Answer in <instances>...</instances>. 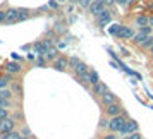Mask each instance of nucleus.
<instances>
[{"instance_id":"nucleus-1","label":"nucleus","mask_w":153,"mask_h":139,"mask_svg":"<svg viewBox=\"0 0 153 139\" xmlns=\"http://www.w3.org/2000/svg\"><path fill=\"white\" fill-rule=\"evenodd\" d=\"M110 22H112V12L105 7L100 14H97V24H98V28H105Z\"/></svg>"},{"instance_id":"nucleus-2","label":"nucleus","mask_w":153,"mask_h":139,"mask_svg":"<svg viewBox=\"0 0 153 139\" xmlns=\"http://www.w3.org/2000/svg\"><path fill=\"white\" fill-rule=\"evenodd\" d=\"M124 124H126V117L115 115V117H110V120H108V129H110L112 132H119L124 127Z\"/></svg>"},{"instance_id":"nucleus-3","label":"nucleus","mask_w":153,"mask_h":139,"mask_svg":"<svg viewBox=\"0 0 153 139\" xmlns=\"http://www.w3.org/2000/svg\"><path fill=\"white\" fill-rule=\"evenodd\" d=\"M14 127H16V122H14L12 117H5V118L0 120V134H5V132L14 131Z\"/></svg>"},{"instance_id":"nucleus-4","label":"nucleus","mask_w":153,"mask_h":139,"mask_svg":"<svg viewBox=\"0 0 153 139\" xmlns=\"http://www.w3.org/2000/svg\"><path fill=\"white\" fill-rule=\"evenodd\" d=\"M52 47V41L50 40H45V41H38L33 45V50H35L36 55H45L47 53V50Z\"/></svg>"},{"instance_id":"nucleus-5","label":"nucleus","mask_w":153,"mask_h":139,"mask_svg":"<svg viewBox=\"0 0 153 139\" xmlns=\"http://www.w3.org/2000/svg\"><path fill=\"white\" fill-rule=\"evenodd\" d=\"M136 131H138V122H136V120H126L124 127L119 132H120L122 136H129V134H132V132H136Z\"/></svg>"},{"instance_id":"nucleus-6","label":"nucleus","mask_w":153,"mask_h":139,"mask_svg":"<svg viewBox=\"0 0 153 139\" xmlns=\"http://www.w3.org/2000/svg\"><path fill=\"white\" fill-rule=\"evenodd\" d=\"M132 36H134V31H132L131 28L120 24V29H119V33H117L115 38H119V40H132Z\"/></svg>"},{"instance_id":"nucleus-7","label":"nucleus","mask_w":153,"mask_h":139,"mask_svg":"<svg viewBox=\"0 0 153 139\" xmlns=\"http://www.w3.org/2000/svg\"><path fill=\"white\" fill-rule=\"evenodd\" d=\"M88 9H90V12L93 16H97V14H100V12L105 9V2H103V0H93Z\"/></svg>"},{"instance_id":"nucleus-8","label":"nucleus","mask_w":153,"mask_h":139,"mask_svg":"<svg viewBox=\"0 0 153 139\" xmlns=\"http://www.w3.org/2000/svg\"><path fill=\"white\" fill-rule=\"evenodd\" d=\"M17 16H19V9H9L5 10V24H14L17 22Z\"/></svg>"},{"instance_id":"nucleus-9","label":"nucleus","mask_w":153,"mask_h":139,"mask_svg":"<svg viewBox=\"0 0 153 139\" xmlns=\"http://www.w3.org/2000/svg\"><path fill=\"white\" fill-rule=\"evenodd\" d=\"M120 105L117 103V101H114V103L107 105V108H105V113L108 115V117H115V115H120Z\"/></svg>"},{"instance_id":"nucleus-10","label":"nucleus","mask_w":153,"mask_h":139,"mask_svg":"<svg viewBox=\"0 0 153 139\" xmlns=\"http://www.w3.org/2000/svg\"><path fill=\"white\" fill-rule=\"evenodd\" d=\"M53 67H55L57 70H60V72H64V70L69 67V60L65 58V57H57L55 60H53Z\"/></svg>"},{"instance_id":"nucleus-11","label":"nucleus","mask_w":153,"mask_h":139,"mask_svg":"<svg viewBox=\"0 0 153 139\" xmlns=\"http://www.w3.org/2000/svg\"><path fill=\"white\" fill-rule=\"evenodd\" d=\"M88 83L91 84V86H95V84L100 83V76H98V72L95 69H90L88 70Z\"/></svg>"},{"instance_id":"nucleus-12","label":"nucleus","mask_w":153,"mask_h":139,"mask_svg":"<svg viewBox=\"0 0 153 139\" xmlns=\"http://www.w3.org/2000/svg\"><path fill=\"white\" fill-rule=\"evenodd\" d=\"M93 91H95V95L102 96V95H105V93L108 91V86H107L105 83H102V81H100L98 84H95V86H93Z\"/></svg>"},{"instance_id":"nucleus-13","label":"nucleus","mask_w":153,"mask_h":139,"mask_svg":"<svg viewBox=\"0 0 153 139\" xmlns=\"http://www.w3.org/2000/svg\"><path fill=\"white\" fill-rule=\"evenodd\" d=\"M100 98H102V101H103V105H105V106H107V105H110V103H114V101L117 100V98H115V95H114V93H112L110 89L107 91L105 95H102Z\"/></svg>"},{"instance_id":"nucleus-14","label":"nucleus","mask_w":153,"mask_h":139,"mask_svg":"<svg viewBox=\"0 0 153 139\" xmlns=\"http://www.w3.org/2000/svg\"><path fill=\"white\" fill-rule=\"evenodd\" d=\"M5 69H7V72H10V74H17V72H21V64L14 60V62L7 64Z\"/></svg>"},{"instance_id":"nucleus-15","label":"nucleus","mask_w":153,"mask_h":139,"mask_svg":"<svg viewBox=\"0 0 153 139\" xmlns=\"http://www.w3.org/2000/svg\"><path fill=\"white\" fill-rule=\"evenodd\" d=\"M57 57H59V50H57L55 47H50V48L47 50V53H45V58H47V60H55Z\"/></svg>"},{"instance_id":"nucleus-16","label":"nucleus","mask_w":153,"mask_h":139,"mask_svg":"<svg viewBox=\"0 0 153 139\" xmlns=\"http://www.w3.org/2000/svg\"><path fill=\"white\" fill-rule=\"evenodd\" d=\"M29 17V12L26 10V9H19V16H17V22H21V21H26Z\"/></svg>"},{"instance_id":"nucleus-17","label":"nucleus","mask_w":153,"mask_h":139,"mask_svg":"<svg viewBox=\"0 0 153 139\" xmlns=\"http://www.w3.org/2000/svg\"><path fill=\"white\" fill-rule=\"evenodd\" d=\"M136 24H138L139 28L148 26V17H146V16H138V17H136Z\"/></svg>"},{"instance_id":"nucleus-18","label":"nucleus","mask_w":153,"mask_h":139,"mask_svg":"<svg viewBox=\"0 0 153 139\" xmlns=\"http://www.w3.org/2000/svg\"><path fill=\"white\" fill-rule=\"evenodd\" d=\"M12 96H14V95H12V91L10 89H7V88H5V89H0V98H4V100H10Z\"/></svg>"},{"instance_id":"nucleus-19","label":"nucleus","mask_w":153,"mask_h":139,"mask_svg":"<svg viewBox=\"0 0 153 139\" xmlns=\"http://www.w3.org/2000/svg\"><path fill=\"white\" fill-rule=\"evenodd\" d=\"M152 45H153V35H148L145 38V41L141 43V47H143V48H150Z\"/></svg>"},{"instance_id":"nucleus-20","label":"nucleus","mask_w":153,"mask_h":139,"mask_svg":"<svg viewBox=\"0 0 153 139\" xmlns=\"http://www.w3.org/2000/svg\"><path fill=\"white\" fill-rule=\"evenodd\" d=\"M119 29H120V24H112V26H110L108 29H107V31H108V35H112V36H117Z\"/></svg>"},{"instance_id":"nucleus-21","label":"nucleus","mask_w":153,"mask_h":139,"mask_svg":"<svg viewBox=\"0 0 153 139\" xmlns=\"http://www.w3.org/2000/svg\"><path fill=\"white\" fill-rule=\"evenodd\" d=\"M19 132H14V131H10V132H5L4 134V139H19Z\"/></svg>"},{"instance_id":"nucleus-22","label":"nucleus","mask_w":153,"mask_h":139,"mask_svg":"<svg viewBox=\"0 0 153 139\" xmlns=\"http://www.w3.org/2000/svg\"><path fill=\"white\" fill-rule=\"evenodd\" d=\"M45 64H47L45 55H38L36 57V65H38V67H45Z\"/></svg>"},{"instance_id":"nucleus-23","label":"nucleus","mask_w":153,"mask_h":139,"mask_svg":"<svg viewBox=\"0 0 153 139\" xmlns=\"http://www.w3.org/2000/svg\"><path fill=\"white\" fill-rule=\"evenodd\" d=\"M9 86V79L7 77H0V89H5Z\"/></svg>"},{"instance_id":"nucleus-24","label":"nucleus","mask_w":153,"mask_h":139,"mask_svg":"<svg viewBox=\"0 0 153 139\" xmlns=\"http://www.w3.org/2000/svg\"><path fill=\"white\" fill-rule=\"evenodd\" d=\"M5 117H9V110L7 108H4V106H0V120L5 118Z\"/></svg>"},{"instance_id":"nucleus-25","label":"nucleus","mask_w":153,"mask_h":139,"mask_svg":"<svg viewBox=\"0 0 153 139\" xmlns=\"http://www.w3.org/2000/svg\"><path fill=\"white\" fill-rule=\"evenodd\" d=\"M0 106L9 108V106H10V100H4V98H0Z\"/></svg>"},{"instance_id":"nucleus-26","label":"nucleus","mask_w":153,"mask_h":139,"mask_svg":"<svg viewBox=\"0 0 153 139\" xmlns=\"http://www.w3.org/2000/svg\"><path fill=\"white\" fill-rule=\"evenodd\" d=\"M127 139H141V134L136 131V132H132V134H129V136H127Z\"/></svg>"},{"instance_id":"nucleus-27","label":"nucleus","mask_w":153,"mask_h":139,"mask_svg":"<svg viewBox=\"0 0 153 139\" xmlns=\"http://www.w3.org/2000/svg\"><path fill=\"white\" fill-rule=\"evenodd\" d=\"M91 2H93V0H79V5H81V7H90Z\"/></svg>"},{"instance_id":"nucleus-28","label":"nucleus","mask_w":153,"mask_h":139,"mask_svg":"<svg viewBox=\"0 0 153 139\" xmlns=\"http://www.w3.org/2000/svg\"><path fill=\"white\" fill-rule=\"evenodd\" d=\"M100 127H108V120L107 118H102L100 120Z\"/></svg>"},{"instance_id":"nucleus-29","label":"nucleus","mask_w":153,"mask_h":139,"mask_svg":"<svg viewBox=\"0 0 153 139\" xmlns=\"http://www.w3.org/2000/svg\"><path fill=\"white\" fill-rule=\"evenodd\" d=\"M48 5H50L52 9H57V7H59V4H57L55 0H50V4H48Z\"/></svg>"},{"instance_id":"nucleus-30","label":"nucleus","mask_w":153,"mask_h":139,"mask_svg":"<svg viewBox=\"0 0 153 139\" xmlns=\"http://www.w3.org/2000/svg\"><path fill=\"white\" fill-rule=\"evenodd\" d=\"M5 21V10H0V22Z\"/></svg>"},{"instance_id":"nucleus-31","label":"nucleus","mask_w":153,"mask_h":139,"mask_svg":"<svg viewBox=\"0 0 153 139\" xmlns=\"http://www.w3.org/2000/svg\"><path fill=\"white\" fill-rule=\"evenodd\" d=\"M105 5H112V4H115V0H103Z\"/></svg>"},{"instance_id":"nucleus-32","label":"nucleus","mask_w":153,"mask_h":139,"mask_svg":"<svg viewBox=\"0 0 153 139\" xmlns=\"http://www.w3.org/2000/svg\"><path fill=\"white\" fill-rule=\"evenodd\" d=\"M103 139H117V136H114V134H108V136H105Z\"/></svg>"},{"instance_id":"nucleus-33","label":"nucleus","mask_w":153,"mask_h":139,"mask_svg":"<svg viewBox=\"0 0 153 139\" xmlns=\"http://www.w3.org/2000/svg\"><path fill=\"white\" fill-rule=\"evenodd\" d=\"M12 58H14L16 62H19V60H21V57H19V55H16V53H12Z\"/></svg>"},{"instance_id":"nucleus-34","label":"nucleus","mask_w":153,"mask_h":139,"mask_svg":"<svg viewBox=\"0 0 153 139\" xmlns=\"http://www.w3.org/2000/svg\"><path fill=\"white\" fill-rule=\"evenodd\" d=\"M148 26H150V28H153V17H148Z\"/></svg>"},{"instance_id":"nucleus-35","label":"nucleus","mask_w":153,"mask_h":139,"mask_svg":"<svg viewBox=\"0 0 153 139\" xmlns=\"http://www.w3.org/2000/svg\"><path fill=\"white\" fill-rule=\"evenodd\" d=\"M119 4H120V5H127V4H129V0H119Z\"/></svg>"},{"instance_id":"nucleus-36","label":"nucleus","mask_w":153,"mask_h":139,"mask_svg":"<svg viewBox=\"0 0 153 139\" xmlns=\"http://www.w3.org/2000/svg\"><path fill=\"white\" fill-rule=\"evenodd\" d=\"M28 60H35V55L33 53H28Z\"/></svg>"},{"instance_id":"nucleus-37","label":"nucleus","mask_w":153,"mask_h":139,"mask_svg":"<svg viewBox=\"0 0 153 139\" xmlns=\"http://www.w3.org/2000/svg\"><path fill=\"white\" fill-rule=\"evenodd\" d=\"M19 139H28V136H22V134H21V136H19Z\"/></svg>"},{"instance_id":"nucleus-38","label":"nucleus","mask_w":153,"mask_h":139,"mask_svg":"<svg viewBox=\"0 0 153 139\" xmlns=\"http://www.w3.org/2000/svg\"><path fill=\"white\" fill-rule=\"evenodd\" d=\"M150 50H152V55H153V45H152V47H150Z\"/></svg>"},{"instance_id":"nucleus-39","label":"nucleus","mask_w":153,"mask_h":139,"mask_svg":"<svg viewBox=\"0 0 153 139\" xmlns=\"http://www.w3.org/2000/svg\"><path fill=\"white\" fill-rule=\"evenodd\" d=\"M122 139H127V136H124V138H122Z\"/></svg>"},{"instance_id":"nucleus-40","label":"nucleus","mask_w":153,"mask_h":139,"mask_svg":"<svg viewBox=\"0 0 153 139\" xmlns=\"http://www.w3.org/2000/svg\"><path fill=\"white\" fill-rule=\"evenodd\" d=\"M152 108H153V106H152Z\"/></svg>"}]
</instances>
